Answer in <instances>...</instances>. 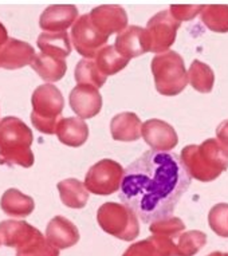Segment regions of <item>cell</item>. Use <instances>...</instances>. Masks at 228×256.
<instances>
[{"label":"cell","mask_w":228,"mask_h":256,"mask_svg":"<svg viewBox=\"0 0 228 256\" xmlns=\"http://www.w3.org/2000/svg\"><path fill=\"white\" fill-rule=\"evenodd\" d=\"M0 208L11 218H27L35 210L34 198L16 188H10L2 194Z\"/></svg>","instance_id":"20"},{"label":"cell","mask_w":228,"mask_h":256,"mask_svg":"<svg viewBox=\"0 0 228 256\" xmlns=\"http://www.w3.org/2000/svg\"><path fill=\"white\" fill-rule=\"evenodd\" d=\"M32 141V130L20 118L10 116L0 120V165L31 168L35 161Z\"/></svg>","instance_id":"3"},{"label":"cell","mask_w":228,"mask_h":256,"mask_svg":"<svg viewBox=\"0 0 228 256\" xmlns=\"http://www.w3.org/2000/svg\"><path fill=\"white\" fill-rule=\"evenodd\" d=\"M208 256H228V252H220V251H216V252H211Z\"/></svg>","instance_id":"35"},{"label":"cell","mask_w":228,"mask_h":256,"mask_svg":"<svg viewBox=\"0 0 228 256\" xmlns=\"http://www.w3.org/2000/svg\"><path fill=\"white\" fill-rule=\"evenodd\" d=\"M39 50L43 54L54 58L64 59L72 52V38L64 32H42L36 40Z\"/></svg>","instance_id":"23"},{"label":"cell","mask_w":228,"mask_h":256,"mask_svg":"<svg viewBox=\"0 0 228 256\" xmlns=\"http://www.w3.org/2000/svg\"><path fill=\"white\" fill-rule=\"evenodd\" d=\"M70 38L76 52L82 55L84 59L96 58L109 39L94 27L89 14H84L78 18V20L72 27Z\"/></svg>","instance_id":"8"},{"label":"cell","mask_w":228,"mask_h":256,"mask_svg":"<svg viewBox=\"0 0 228 256\" xmlns=\"http://www.w3.org/2000/svg\"><path fill=\"white\" fill-rule=\"evenodd\" d=\"M60 192V202L72 210H80L89 202V190L76 178H66L56 185Z\"/></svg>","instance_id":"22"},{"label":"cell","mask_w":228,"mask_h":256,"mask_svg":"<svg viewBox=\"0 0 228 256\" xmlns=\"http://www.w3.org/2000/svg\"><path fill=\"white\" fill-rule=\"evenodd\" d=\"M30 66L43 80H46L48 84L60 80L68 72V64L64 59L54 58L43 52L35 55Z\"/></svg>","instance_id":"21"},{"label":"cell","mask_w":228,"mask_h":256,"mask_svg":"<svg viewBox=\"0 0 228 256\" xmlns=\"http://www.w3.org/2000/svg\"><path fill=\"white\" fill-rule=\"evenodd\" d=\"M149 231L152 232L153 235L168 236L172 239H178V236L186 231V224L180 218L169 216V218L153 222L149 226Z\"/></svg>","instance_id":"30"},{"label":"cell","mask_w":228,"mask_h":256,"mask_svg":"<svg viewBox=\"0 0 228 256\" xmlns=\"http://www.w3.org/2000/svg\"><path fill=\"white\" fill-rule=\"evenodd\" d=\"M55 134L66 146L80 148L89 138V126L80 117H66L60 121Z\"/></svg>","instance_id":"18"},{"label":"cell","mask_w":228,"mask_h":256,"mask_svg":"<svg viewBox=\"0 0 228 256\" xmlns=\"http://www.w3.org/2000/svg\"><path fill=\"white\" fill-rule=\"evenodd\" d=\"M208 224L216 235L228 238V204L219 202L211 208L208 214Z\"/></svg>","instance_id":"31"},{"label":"cell","mask_w":228,"mask_h":256,"mask_svg":"<svg viewBox=\"0 0 228 256\" xmlns=\"http://www.w3.org/2000/svg\"><path fill=\"white\" fill-rule=\"evenodd\" d=\"M180 156L148 150L125 168L118 196L141 222L152 224L174 216L178 202L190 185Z\"/></svg>","instance_id":"1"},{"label":"cell","mask_w":228,"mask_h":256,"mask_svg":"<svg viewBox=\"0 0 228 256\" xmlns=\"http://www.w3.org/2000/svg\"><path fill=\"white\" fill-rule=\"evenodd\" d=\"M202 22L214 32H218V34L228 32V6H204L202 11Z\"/></svg>","instance_id":"27"},{"label":"cell","mask_w":228,"mask_h":256,"mask_svg":"<svg viewBox=\"0 0 228 256\" xmlns=\"http://www.w3.org/2000/svg\"><path fill=\"white\" fill-rule=\"evenodd\" d=\"M124 172L125 169L117 161L110 158L100 160L88 170L84 184L90 194L109 196L120 190Z\"/></svg>","instance_id":"7"},{"label":"cell","mask_w":228,"mask_h":256,"mask_svg":"<svg viewBox=\"0 0 228 256\" xmlns=\"http://www.w3.org/2000/svg\"><path fill=\"white\" fill-rule=\"evenodd\" d=\"M0 246H2V243H0Z\"/></svg>","instance_id":"36"},{"label":"cell","mask_w":228,"mask_h":256,"mask_svg":"<svg viewBox=\"0 0 228 256\" xmlns=\"http://www.w3.org/2000/svg\"><path fill=\"white\" fill-rule=\"evenodd\" d=\"M216 137L220 142H223L226 146H228V120L223 121L216 128Z\"/></svg>","instance_id":"33"},{"label":"cell","mask_w":228,"mask_h":256,"mask_svg":"<svg viewBox=\"0 0 228 256\" xmlns=\"http://www.w3.org/2000/svg\"><path fill=\"white\" fill-rule=\"evenodd\" d=\"M68 104L82 120L96 117L102 109V96L97 88L90 84H76L68 96Z\"/></svg>","instance_id":"12"},{"label":"cell","mask_w":228,"mask_h":256,"mask_svg":"<svg viewBox=\"0 0 228 256\" xmlns=\"http://www.w3.org/2000/svg\"><path fill=\"white\" fill-rule=\"evenodd\" d=\"M207 243V235L202 231L182 232L176 239L178 256H194Z\"/></svg>","instance_id":"28"},{"label":"cell","mask_w":228,"mask_h":256,"mask_svg":"<svg viewBox=\"0 0 228 256\" xmlns=\"http://www.w3.org/2000/svg\"><path fill=\"white\" fill-rule=\"evenodd\" d=\"M78 20V8L72 4L47 7L39 18V27L44 32H64Z\"/></svg>","instance_id":"14"},{"label":"cell","mask_w":228,"mask_h":256,"mask_svg":"<svg viewBox=\"0 0 228 256\" xmlns=\"http://www.w3.org/2000/svg\"><path fill=\"white\" fill-rule=\"evenodd\" d=\"M156 90L165 97H174L188 84V72L184 59L176 51L157 54L150 63Z\"/></svg>","instance_id":"5"},{"label":"cell","mask_w":228,"mask_h":256,"mask_svg":"<svg viewBox=\"0 0 228 256\" xmlns=\"http://www.w3.org/2000/svg\"><path fill=\"white\" fill-rule=\"evenodd\" d=\"M114 47L124 58L130 60L132 58L150 51V38L146 28L138 26H130L117 35Z\"/></svg>","instance_id":"13"},{"label":"cell","mask_w":228,"mask_h":256,"mask_svg":"<svg viewBox=\"0 0 228 256\" xmlns=\"http://www.w3.org/2000/svg\"><path fill=\"white\" fill-rule=\"evenodd\" d=\"M142 124L137 114L132 112H124L114 116L110 122V133L116 141L132 142L137 141L141 136Z\"/></svg>","instance_id":"19"},{"label":"cell","mask_w":228,"mask_h":256,"mask_svg":"<svg viewBox=\"0 0 228 256\" xmlns=\"http://www.w3.org/2000/svg\"><path fill=\"white\" fill-rule=\"evenodd\" d=\"M94 27L109 38L116 32H122L128 26L126 11L116 4H104L96 7L89 14Z\"/></svg>","instance_id":"11"},{"label":"cell","mask_w":228,"mask_h":256,"mask_svg":"<svg viewBox=\"0 0 228 256\" xmlns=\"http://www.w3.org/2000/svg\"><path fill=\"white\" fill-rule=\"evenodd\" d=\"M180 26L182 23L174 19L169 11H160L150 18L146 24V31L150 38V51L158 54L169 51V47L176 40Z\"/></svg>","instance_id":"9"},{"label":"cell","mask_w":228,"mask_h":256,"mask_svg":"<svg viewBox=\"0 0 228 256\" xmlns=\"http://www.w3.org/2000/svg\"><path fill=\"white\" fill-rule=\"evenodd\" d=\"M142 138L153 150L169 152L178 146V137L172 125L157 118L148 120L142 124Z\"/></svg>","instance_id":"10"},{"label":"cell","mask_w":228,"mask_h":256,"mask_svg":"<svg viewBox=\"0 0 228 256\" xmlns=\"http://www.w3.org/2000/svg\"><path fill=\"white\" fill-rule=\"evenodd\" d=\"M31 124L43 134H55L62 120L64 100L55 84H44L35 88L31 96Z\"/></svg>","instance_id":"4"},{"label":"cell","mask_w":228,"mask_h":256,"mask_svg":"<svg viewBox=\"0 0 228 256\" xmlns=\"http://www.w3.org/2000/svg\"><path fill=\"white\" fill-rule=\"evenodd\" d=\"M188 80H190V86L198 92H211L215 84V74L207 63H203L202 60L194 59L190 63V72H188Z\"/></svg>","instance_id":"24"},{"label":"cell","mask_w":228,"mask_h":256,"mask_svg":"<svg viewBox=\"0 0 228 256\" xmlns=\"http://www.w3.org/2000/svg\"><path fill=\"white\" fill-rule=\"evenodd\" d=\"M74 78L78 84H90L94 88H101L105 84L108 76L102 74L96 60L84 58L76 63Z\"/></svg>","instance_id":"26"},{"label":"cell","mask_w":228,"mask_h":256,"mask_svg":"<svg viewBox=\"0 0 228 256\" xmlns=\"http://www.w3.org/2000/svg\"><path fill=\"white\" fill-rule=\"evenodd\" d=\"M46 238L55 248L66 250L80 242V231L72 222L64 216H55L46 227Z\"/></svg>","instance_id":"17"},{"label":"cell","mask_w":228,"mask_h":256,"mask_svg":"<svg viewBox=\"0 0 228 256\" xmlns=\"http://www.w3.org/2000/svg\"><path fill=\"white\" fill-rule=\"evenodd\" d=\"M96 63L102 74L109 76L124 70L128 66L129 60L124 58L114 46H105L96 56Z\"/></svg>","instance_id":"25"},{"label":"cell","mask_w":228,"mask_h":256,"mask_svg":"<svg viewBox=\"0 0 228 256\" xmlns=\"http://www.w3.org/2000/svg\"><path fill=\"white\" fill-rule=\"evenodd\" d=\"M97 222L102 231L124 242H132L140 235L138 216L120 202L102 204L98 208Z\"/></svg>","instance_id":"6"},{"label":"cell","mask_w":228,"mask_h":256,"mask_svg":"<svg viewBox=\"0 0 228 256\" xmlns=\"http://www.w3.org/2000/svg\"><path fill=\"white\" fill-rule=\"evenodd\" d=\"M8 39H10L8 31H7V28H6V26L0 22V47L3 46Z\"/></svg>","instance_id":"34"},{"label":"cell","mask_w":228,"mask_h":256,"mask_svg":"<svg viewBox=\"0 0 228 256\" xmlns=\"http://www.w3.org/2000/svg\"><path fill=\"white\" fill-rule=\"evenodd\" d=\"M15 256H60V250L47 240L46 235L39 232L30 243L16 250Z\"/></svg>","instance_id":"29"},{"label":"cell","mask_w":228,"mask_h":256,"mask_svg":"<svg viewBox=\"0 0 228 256\" xmlns=\"http://www.w3.org/2000/svg\"><path fill=\"white\" fill-rule=\"evenodd\" d=\"M34 47L30 43L10 38L0 47V68L19 70L32 63L35 58Z\"/></svg>","instance_id":"15"},{"label":"cell","mask_w":228,"mask_h":256,"mask_svg":"<svg viewBox=\"0 0 228 256\" xmlns=\"http://www.w3.org/2000/svg\"><path fill=\"white\" fill-rule=\"evenodd\" d=\"M180 158L192 178L210 182L228 169V146L218 138H208L200 145L184 148Z\"/></svg>","instance_id":"2"},{"label":"cell","mask_w":228,"mask_h":256,"mask_svg":"<svg viewBox=\"0 0 228 256\" xmlns=\"http://www.w3.org/2000/svg\"><path fill=\"white\" fill-rule=\"evenodd\" d=\"M39 232L38 228L23 220H3L0 222V243L6 247L19 250L30 243Z\"/></svg>","instance_id":"16"},{"label":"cell","mask_w":228,"mask_h":256,"mask_svg":"<svg viewBox=\"0 0 228 256\" xmlns=\"http://www.w3.org/2000/svg\"><path fill=\"white\" fill-rule=\"evenodd\" d=\"M203 7L204 6L202 4H172L169 7V12L172 14L174 19H178L182 23V22L192 20L194 18L198 16L203 11Z\"/></svg>","instance_id":"32"}]
</instances>
